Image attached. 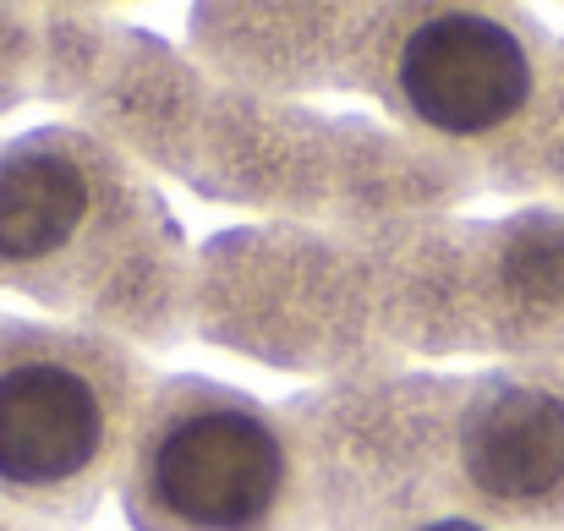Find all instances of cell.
<instances>
[{"instance_id":"cell-1","label":"cell","mask_w":564,"mask_h":531,"mask_svg":"<svg viewBox=\"0 0 564 531\" xmlns=\"http://www.w3.org/2000/svg\"><path fill=\"white\" fill-rule=\"evenodd\" d=\"M121 378L94 351L17 346L0 356V494L61 505L99 483L121 444Z\"/></svg>"},{"instance_id":"cell-2","label":"cell","mask_w":564,"mask_h":531,"mask_svg":"<svg viewBox=\"0 0 564 531\" xmlns=\"http://www.w3.org/2000/svg\"><path fill=\"white\" fill-rule=\"evenodd\" d=\"M285 444L247 400L187 394L143 449V499L171 531H263L285 499Z\"/></svg>"},{"instance_id":"cell-3","label":"cell","mask_w":564,"mask_h":531,"mask_svg":"<svg viewBox=\"0 0 564 531\" xmlns=\"http://www.w3.org/2000/svg\"><path fill=\"white\" fill-rule=\"evenodd\" d=\"M394 94L405 116L444 138H488L510 127L532 99L527 39L488 11H427L394 50Z\"/></svg>"},{"instance_id":"cell-4","label":"cell","mask_w":564,"mask_h":531,"mask_svg":"<svg viewBox=\"0 0 564 531\" xmlns=\"http://www.w3.org/2000/svg\"><path fill=\"white\" fill-rule=\"evenodd\" d=\"M460 466L477 499L499 510H549L564 499V394L549 383H494L460 433Z\"/></svg>"},{"instance_id":"cell-5","label":"cell","mask_w":564,"mask_h":531,"mask_svg":"<svg viewBox=\"0 0 564 531\" xmlns=\"http://www.w3.org/2000/svg\"><path fill=\"white\" fill-rule=\"evenodd\" d=\"M99 176L66 138H28L0 154V269H39L88 230Z\"/></svg>"}]
</instances>
